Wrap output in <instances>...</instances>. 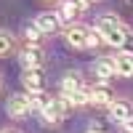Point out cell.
I'll return each mask as SVG.
<instances>
[{
    "label": "cell",
    "instance_id": "cell-1",
    "mask_svg": "<svg viewBox=\"0 0 133 133\" xmlns=\"http://www.w3.org/2000/svg\"><path fill=\"white\" fill-rule=\"evenodd\" d=\"M98 29H101V35H104V43H109V45H115V48H125L128 40H130L128 27L123 24V21H117L112 14L101 16V21H98Z\"/></svg>",
    "mask_w": 133,
    "mask_h": 133
},
{
    "label": "cell",
    "instance_id": "cell-2",
    "mask_svg": "<svg viewBox=\"0 0 133 133\" xmlns=\"http://www.w3.org/2000/svg\"><path fill=\"white\" fill-rule=\"evenodd\" d=\"M21 83H24L27 93H37V91H43V88H45V75H43L40 66H29V69H24Z\"/></svg>",
    "mask_w": 133,
    "mask_h": 133
},
{
    "label": "cell",
    "instance_id": "cell-3",
    "mask_svg": "<svg viewBox=\"0 0 133 133\" xmlns=\"http://www.w3.org/2000/svg\"><path fill=\"white\" fill-rule=\"evenodd\" d=\"M64 104H66V98H53V96L48 98L45 107L40 109V115L45 117V123H53V125L61 123V117H64Z\"/></svg>",
    "mask_w": 133,
    "mask_h": 133
},
{
    "label": "cell",
    "instance_id": "cell-4",
    "mask_svg": "<svg viewBox=\"0 0 133 133\" xmlns=\"http://www.w3.org/2000/svg\"><path fill=\"white\" fill-rule=\"evenodd\" d=\"M5 109H8L11 117H24L29 109H32V104H29V93H16V96H11L8 104H5Z\"/></svg>",
    "mask_w": 133,
    "mask_h": 133
},
{
    "label": "cell",
    "instance_id": "cell-5",
    "mask_svg": "<svg viewBox=\"0 0 133 133\" xmlns=\"http://www.w3.org/2000/svg\"><path fill=\"white\" fill-rule=\"evenodd\" d=\"M88 93H91V104H96V107H109V104L115 101V93H112V88H109L107 83L93 85Z\"/></svg>",
    "mask_w": 133,
    "mask_h": 133
},
{
    "label": "cell",
    "instance_id": "cell-6",
    "mask_svg": "<svg viewBox=\"0 0 133 133\" xmlns=\"http://www.w3.org/2000/svg\"><path fill=\"white\" fill-rule=\"evenodd\" d=\"M88 32L91 29H85V27H80V24H72L69 29L64 32V37H66V43H69L72 48H88Z\"/></svg>",
    "mask_w": 133,
    "mask_h": 133
},
{
    "label": "cell",
    "instance_id": "cell-7",
    "mask_svg": "<svg viewBox=\"0 0 133 133\" xmlns=\"http://www.w3.org/2000/svg\"><path fill=\"white\" fill-rule=\"evenodd\" d=\"M112 64H115V75L120 77H133V53L130 51H123L112 56Z\"/></svg>",
    "mask_w": 133,
    "mask_h": 133
},
{
    "label": "cell",
    "instance_id": "cell-8",
    "mask_svg": "<svg viewBox=\"0 0 133 133\" xmlns=\"http://www.w3.org/2000/svg\"><path fill=\"white\" fill-rule=\"evenodd\" d=\"M109 117L115 123H128V120H133V107L128 101H112L109 104Z\"/></svg>",
    "mask_w": 133,
    "mask_h": 133
},
{
    "label": "cell",
    "instance_id": "cell-9",
    "mask_svg": "<svg viewBox=\"0 0 133 133\" xmlns=\"http://www.w3.org/2000/svg\"><path fill=\"white\" fill-rule=\"evenodd\" d=\"M21 64H24V69H29V66H40L43 59H45V53H43L40 45H27L24 51H21Z\"/></svg>",
    "mask_w": 133,
    "mask_h": 133
},
{
    "label": "cell",
    "instance_id": "cell-10",
    "mask_svg": "<svg viewBox=\"0 0 133 133\" xmlns=\"http://www.w3.org/2000/svg\"><path fill=\"white\" fill-rule=\"evenodd\" d=\"M59 14H48V11H43V14H37L35 16V24L43 29V32H45V35H51V32H56L59 29Z\"/></svg>",
    "mask_w": 133,
    "mask_h": 133
},
{
    "label": "cell",
    "instance_id": "cell-11",
    "mask_svg": "<svg viewBox=\"0 0 133 133\" xmlns=\"http://www.w3.org/2000/svg\"><path fill=\"white\" fill-rule=\"evenodd\" d=\"M93 75L98 77V80H112V77H115L112 59H98V61H93Z\"/></svg>",
    "mask_w": 133,
    "mask_h": 133
},
{
    "label": "cell",
    "instance_id": "cell-12",
    "mask_svg": "<svg viewBox=\"0 0 133 133\" xmlns=\"http://www.w3.org/2000/svg\"><path fill=\"white\" fill-rule=\"evenodd\" d=\"M80 88H83V77L77 75V72H66V75H64V80H61V93H64V96L80 91Z\"/></svg>",
    "mask_w": 133,
    "mask_h": 133
},
{
    "label": "cell",
    "instance_id": "cell-13",
    "mask_svg": "<svg viewBox=\"0 0 133 133\" xmlns=\"http://www.w3.org/2000/svg\"><path fill=\"white\" fill-rule=\"evenodd\" d=\"M75 16H80V5H77L75 0H61V5H59V19H61V21H72Z\"/></svg>",
    "mask_w": 133,
    "mask_h": 133
},
{
    "label": "cell",
    "instance_id": "cell-14",
    "mask_svg": "<svg viewBox=\"0 0 133 133\" xmlns=\"http://www.w3.org/2000/svg\"><path fill=\"white\" fill-rule=\"evenodd\" d=\"M43 35H45V32H43V29H40V27L35 24V21L24 27V40H27V45H40Z\"/></svg>",
    "mask_w": 133,
    "mask_h": 133
},
{
    "label": "cell",
    "instance_id": "cell-15",
    "mask_svg": "<svg viewBox=\"0 0 133 133\" xmlns=\"http://www.w3.org/2000/svg\"><path fill=\"white\" fill-rule=\"evenodd\" d=\"M66 98V104H72V107H85V104H91V93L88 91H75V93H69V96H64Z\"/></svg>",
    "mask_w": 133,
    "mask_h": 133
},
{
    "label": "cell",
    "instance_id": "cell-16",
    "mask_svg": "<svg viewBox=\"0 0 133 133\" xmlns=\"http://www.w3.org/2000/svg\"><path fill=\"white\" fill-rule=\"evenodd\" d=\"M11 48H14V35H11V32H5V29H0V56H3V53H8Z\"/></svg>",
    "mask_w": 133,
    "mask_h": 133
},
{
    "label": "cell",
    "instance_id": "cell-17",
    "mask_svg": "<svg viewBox=\"0 0 133 133\" xmlns=\"http://www.w3.org/2000/svg\"><path fill=\"white\" fill-rule=\"evenodd\" d=\"M101 43H104V35H101V29H91V32H88V48H96V45H101Z\"/></svg>",
    "mask_w": 133,
    "mask_h": 133
},
{
    "label": "cell",
    "instance_id": "cell-18",
    "mask_svg": "<svg viewBox=\"0 0 133 133\" xmlns=\"http://www.w3.org/2000/svg\"><path fill=\"white\" fill-rule=\"evenodd\" d=\"M75 3L80 5V11H85V8H91V3H93V0H75Z\"/></svg>",
    "mask_w": 133,
    "mask_h": 133
},
{
    "label": "cell",
    "instance_id": "cell-19",
    "mask_svg": "<svg viewBox=\"0 0 133 133\" xmlns=\"http://www.w3.org/2000/svg\"><path fill=\"white\" fill-rule=\"evenodd\" d=\"M123 3H125V5H128V8L133 11V0H123Z\"/></svg>",
    "mask_w": 133,
    "mask_h": 133
},
{
    "label": "cell",
    "instance_id": "cell-20",
    "mask_svg": "<svg viewBox=\"0 0 133 133\" xmlns=\"http://www.w3.org/2000/svg\"><path fill=\"white\" fill-rule=\"evenodd\" d=\"M88 133H104V130H93V128H91V130H88Z\"/></svg>",
    "mask_w": 133,
    "mask_h": 133
},
{
    "label": "cell",
    "instance_id": "cell-21",
    "mask_svg": "<svg viewBox=\"0 0 133 133\" xmlns=\"http://www.w3.org/2000/svg\"><path fill=\"white\" fill-rule=\"evenodd\" d=\"M3 133H19V130H3Z\"/></svg>",
    "mask_w": 133,
    "mask_h": 133
}]
</instances>
